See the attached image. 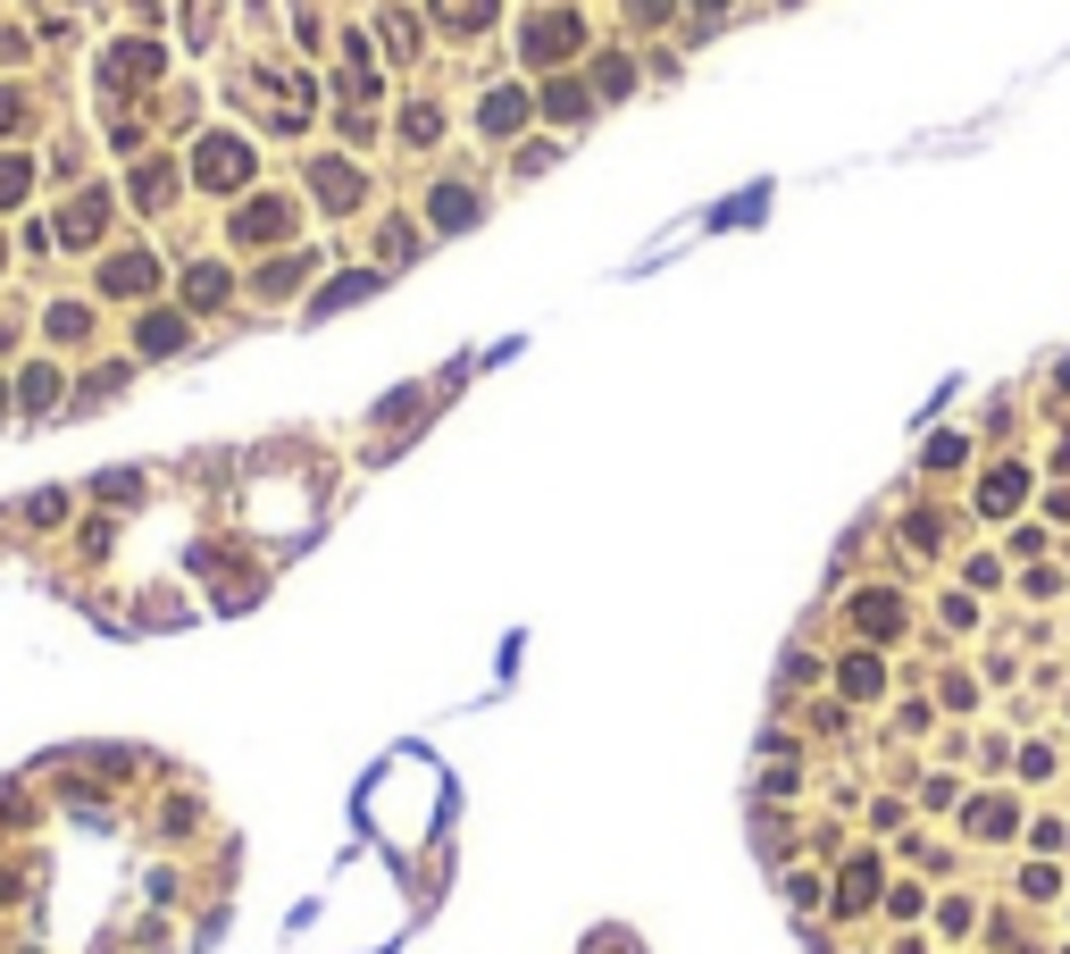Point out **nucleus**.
<instances>
[{"label": "nucleus", "mask_w": 1070, "mask_h": 954, "mask_svg": "<svg viewBox=\"0 0 1070 954\" xmlns=\"http://www.w3.org/2000/svg\"><path fill=\"white\" fill-rule=\"evenodd\" d=\"M193 176H201L209 193H235V185L251 176V152L235 143V134H209V143H201V159H193Z\"/></svg>", "instance_id": "f257e3e1"}, {"label": "nucleus", "mask_w": 1070, "mask_h": 954, "mask_svg": "<svg viewBox=\"0 0 1070 954\" xmlns=\"http://www.w3.org/2000/svg\"><path fill=\"white\" fill-rule=\"evenodd\" d=\"M159 286V260L150 251H117L110 268H101V293H150Z\"/></svg>", "instance_id": "f03ea898"}, {"label": "nucleus", "mask_w": 1070, "mask_h": 954, "mask_svg": "<svg viewBox=\"0 0 1070 954\" xmlns=\"http://www.w3.org/2000/svg\"><path fill=\"white\" fill-rule=\"evenodd\" d=\"M185 335H193V326L176 319V310H150V319L134 326V352H150V361H159V352H185Z\"/></svg>", "instance_id": "7ed1b4c3"}, {"label": "nucleus", "mask_w": 1070, "mask_h": 954, "mask_svg": "<svg viewBox=\"0 0 1070 954\" xmlns=\"http://www.w3.org/2000/svg\"><path fill=\"white\" fill-rule=\"evenodd\" d=\"M101 76H110V84H143V76H159V51H150V42H117Z\"/></svg>", "instance_id": "20e7f679"}, {"label": "nucleus", "mask_w": 1070, "mask_h": 954, "mask_svg": "<svg viewBox=\"0 0 1070 954\" xmlns=\"http://www.w3.org/2000/svg\"><path fill=\"white\" fill-rule=\"evenodd\" d=\"M101 227H110V201H101V193H84V201H67V218H59V235H67V243H93Z\"/></svg>", "instance_id": "39448f33"}, {"label": "nucleus", "mask_w": 1070, "mask_h": 954, "mask_svg": "<svg viewBox=\"0 0 1070 954\" xmlns=\"http://www.w3.org/2000/svg\"><path fill=\"white\" fill-rule=\"evenodd\" d=\"M51 402H59V369H51V361H34V369L18 377V411H34V419H42Z\"/></svg>", "instance_id": "423d86ee"}, {"label": "nucleus", "mask_w": 1070, "mask_h": 954, "mask_svg": "<svg viewBox=\"0 0 1070 954\" xmlns=\"http://www.w3.org/2000/svg\"><path fill=\"white\" fill-rule=\"evenodd\" d=\"M235 235H243V243H268V235H284V201H251V210L235 218Z\"/></svg>", "instance_id": "0eeeda50"}, {"label": "nucleus", "mask_w": 1070, "mask_h": 954, "mask_svg": "<svg viewBox=\"0 0 1070 954\" xmlns=\"http://www.w3.org/2000/svg\"><path fill=\"white\" fill-rule=\"evenodd\" d=\"M168 193H176V168H168V159H143V168H134V201H150V210H159Z\"/></svg>", "instance_id": "6e6552de"}, {"label": "nucleus", "mask_w": 1070, "mask_h": 954, "mask_svg": "<svg viewBox=\"0 0 1070 954\" xmlns=\"http://www.w3.org/2000/svg\"><path fill=\"white\" fill-rule=\"evenodd\" d=\"M84 335H93V310H84V302H59L51 310V344H84Z\"/></svg>", "instance_id": "1a4fd4ad"}, {"label": "nucleus", "mask_w": 1070, "mask_h": 954, "mask_svg": "<svg viewBox=\"0 0 1070 954\" xmlns=\"http://www.w3.org/2000/svg\"><path fill=\"white\" fill-rule=\"evenodd\" d=\"M185 302H193V310L226 302V268H193V277H185Z\"/></svg>", "instance_id": "9d476101"}, {"label": "nucleus", "mask_w": 1070, "mask_h": 954, "mask_svg": "<svg viewBox=\"0 0 1070 954\" xmlns=\"http://www.w3.org/2000/svg\"><path fill=\"white\" fill-rule=\"evenodd\" d=\"M25 193H34V159H0V210L25 201Z\"/></svg>", "instance_id": "9b49d317"}, {"label": "nucleus", "mask_w": 1070, "mask_h": 954, "mask_svg": "<svg viewBox=\"0 0 1070 954\" xmlns=\"http://www.w3.org/2000/svg\"><path fill=\"white\" fill-rule=\"evenodd\" d=\"M319 193H326V201H335V210H343V201H352L360 185H352V168H319Z\"/></svg>", "instance_id": "f8f14e48"}, {"label": "nucleus", "mask_w": 1070, "mask_h": 954, "mask_svg": "<svg viewBox=\"0 0 1070 954\" xmlns=\"http://www.w3.org/2000/svg\"><path fill=\"white\" fill-rule=\"evenodd\" d=\"M486 9H494V0H444V18H451V25H486Z\"/></svg>", "instance_id": "ddd939ff"}, {"label": "nucleus", "mask_w": 1070, "mask_h": 954, "mask_svg": "<svg viewBox=\"0 0 1070 954\" xmlns=\"http://www.w3.org/2000/svg\"><path fill=\"white\" fill-rule=\"evenodd\" d=\"M25 126V93H9V84H0V134H18Z\"/></svg>", "instance_id": "4468645a"}, {"label": "nucleus", "mask_w": 1070, "mask_h": 954, "mask_svg": "<svg viewBox=\"0 0 1070 954\" xmlns=\"http://www.w3.org/2000/svg\"><path fill=\"white\" fill-rule=\"evenodd\" d=\"M0 411H9V385H0Z\"/></svg>", "instance_id": "2eb2a0df"}]
</instances>
